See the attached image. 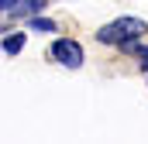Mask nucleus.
<instances>
[{"label": "nucleus", "mask_w": 148, "mask_h": 144, "mask_svg": "<svg viewBox=\"0 0 148 144\" xmlns=\"http://www.w3.org/2000/svg\"><path fill=\"white\" fill-rule=\"evenodd\" d=\"M31 28H35V31H52L55 24H52V21H45V17H35V21H31Z\"/></svg>", "instance_id": "obj_4"}, {"label": "nucleus", "mask_w": 148, "mask_h": 144, "mask_svg": "<svg viewBox=\"0 0 148 144\" xmlns=\"http://www.w3.org/2000/svg\"><path fill=\"white\" fill-rule=\"evenodd\" d=\"M141 65H145V72H148V48L141 52Z\"/></svg>", "instance_id": "obj_6"}, {"label": "nucleus", "mask_w": 148, "mask_h": 144, "mask_svg": "<svg viewBox=\"0 0 148 144\" xmlns=\"http://www.w3.org/2000/svg\"><path fill=\"white\" fill-rule=\"evenodd\" d=\"M145 31H148V24L141 17H121V21L107 24V28H100L97 38H100L103 45H131L134 38H141Z\"/></svg>", "instance_id": "obj_1"}, {"label": "nucleus", "mask_w": 148, "mask_h": 144, "mask_svg": "<svg viewBox=\"0 0 148 144\" xmlns=\"http://www.w3.org/2000/svg\"><path fill=\"white\" fill-rule=\"evenodd\" d=\"M52 58H55L59 65H69V69H79V62H83V48L76 45L73 38H59V41L52 45Z\"/></svg>", "instance_id": "obj_2"}, {"label": "nucleus", "mask_w": 148, "mask_h": 144, "mask_svg": "<svg viewBox=\"0 0 148 144\" xmlns=\"http://www.w3.org/2000/svg\"><path fill=\"white\" fill-rule=\"evenodd\" d=\"M17 0H0V10H7V7H14Z\"/></svg>", "instance_id": "obj_5"}, {"label": "nucleus", "mask_w": 148, "mask_h": 144, "mask_svg": "<svg viewBox=\"0 0 148 144\" xmlns=\"http://www.w3.org/2000/svg\"><path fill=\"white\" fill-rule=\"evenodd\" d=\"M7 55H17L21 48H24V35H10V38H3V45H0Z\"/></svg>", "instance_id": "obj_3"}]
</instances>
